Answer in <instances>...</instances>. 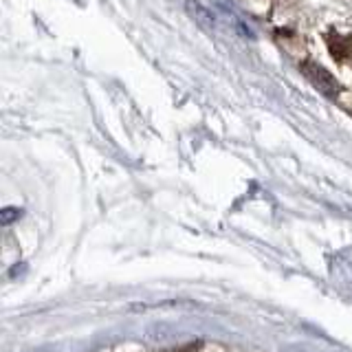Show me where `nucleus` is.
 I'll return each mask as SVG.
<instances>
[{
  "label": "nucleus",
  "instance_id": "nucleus-1",
  "mask_svg": "<svg viewBox=\"0 0 352 352\" xmlns=\"http://www.w3.org/2000/svg\"><path fill=\"white\" fill-rule=\"evenodd\" d=\"M326 45L330 55H333L339 64H352V31H328L326 34Z\"/></svg>",
  "mask_w": 352,
  "mask_h": 352
},
{
  "label": "nucleus",
  "instance_id": "nucleus-3",
  "mask_svg": "<svg viewBox=\"0 0 352 352\" xmlns=\"http://www.w3.org/2000/svg\"><path fill=\"white\" fill-rule=\"evenodd\" d=\"M188 12H190V16H192L201 27H205V29H214V16H212V12H207V9H205L203 5L196 3V0H188Z\"/></svg>",
  "mask_w": 352,
  "mask_h": 352
},
{
  "label": "nucleus",
  "instance_id": "nucleus-4",
  "mask_svg": "<svg viewBox=\"0 0 352 352\" xmlns=\"http://www.w3.org/2000/svg\"><path fill=\"white\" fill-rule=\"evenodd\" d=\"M0 218H3V225H9L12 221L20 218V210H14V207H7V210H3V214H0Z\"/></svg>",
  "mask_w": 352,
  "mask_h": 352
},
{
  "label": "nucleus",
  "instance_id": "nucleus-2",
  "mask_svg": "<svg viewBox=\"0 0 352 352\" xmlns=\"http://www.w3.org/2000/svg\"><path fill=\"white\" fill-rule=\"evenodd\" d=\"M302 73L313 81V84L322 90V92H326V95H330V97H335L337 92H339V84H337V79L328 73V71L324 68V66H319V64H315V62H304L302 64Z\"/></svg>",
  "mask_w": 352,
  "mask_h": 352
}]
</instances>
